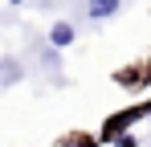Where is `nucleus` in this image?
Returning a JSON list of instances; mask_svg holds the SVG:
<instances>
[{
    "instance_id": "nucleus-2",
    "label": "nucleus",
    "mask_w": 151,
    "mask_h": 147,
    "mask_svg": "<svg viewBox=\"0 0 151 147\" xmlns=\"http://www.w3.org/2000/svg\"><path fill=\"white\" fill-rule=\"evenodd\" d=\"M114 8H119V0H86V12L90 17H110Z\"/></svg>"
},
{
    "instance_id": "nucleus-1",
    "label": "nucleus",
    "mask_w": 151,
    "mask_h": 147,
    "mask_svg": "<svg viewBox=\"0 0 151 147\" xmlns=\"http://www.w3.org/2000/svg\"><path fill=\"white\" fill-rule=\"evenodd\" d=\"M49 41H53L57 49H61V45H70V41H74V24L57 21V24H53V33H49Z\"/></svg>"
},
{
    "instance_id": "nucleus-3",
    "label": "nucleus",
    "mask_w": 151,
    "mask_h": 147,
    "mask_svg": "<svg viewBox=\"0 0 151 147\" xmlns=\"http://www.w3.org/2000/svg\"><path fill=\"white\" fill-rule=\"evenodd\" d=\"M123 147H131V143H123Z\"/></svg>"
}]
</instances>
